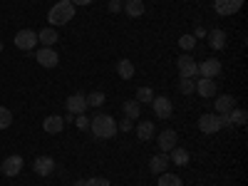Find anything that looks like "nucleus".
I'll list each match as a JSON object with an SVG mask.
<instances>
[{
    "label": "nucleus",
    "instance_id": "obj_21",
    "mask_svg": "<svg viewBox=\"0 0 248 186\" xmlns=\"http://www.w3.org/2000/svg\"><path fill=\"white\" fill-rule=\"evenodd\" d=\"M57 37H60V35H57L55 28H45V30L37 32V43H43V47H55Z\"/></svg>",
    "mask_w": 248,
    "mask_h": 186
},
{
    "label": "nucleus",
    "instance_id": "obj_8",
    "mask_svg": "<svg viewBox=\"0 0 248 186\" xmlns=\"http://www.w3.org/2000/svg\"><path fill=\"white\" fill-rule=\"evenodd\" d=\"M23 167H25V161H23L20 154H10L3 164H0V169H3L5 176H17L20 171H23Z\"/></svg>",
    "mask_w": 248,
    "mask_h": 186
},
{
    "label": "nucleus",
    "instance_id": "obj_29",
    "mask_svg": "<svg viewBox=\"0 0 248 186\" xmlns=\"http://www.w3.org/2000/svg\"><path fill=\"white\" fill-rule=\"evenodd\" d=\"M196 43H199V40H196L194 35H181V37H179V47H181L184 52H191V50L196 47Z\"/></svg>",
    "mask_w": 248,
    "mask_h": 186
},
{
    "label": "nucleus",
    "instance_id": "obj_15",
    "mask_svg": "<svg viewBox=\"0 0 248 186\" xmlns=\"http://www.w3.org/2000/svg\"><path fill=\"white\" fill-rule=\"evenodd\" d=\"M233 107H236V97H233V94H221V97H216V102H214V112H216V114H229Z\"/></svg>",
    "mask_w": 248,
    "mask_h": 186
},
{
    "label": "nucleus",
    "instance_id": "obj_12",
    "mask_svg": "<svg viewBox=\"0 0 248 186\" xmlns=\"http://www.w3.org/2000/svg\"><path fill=\"white\" fill-rule=\"evenodd\" d=\"M243 8V0H214V10L218 15H236Z\"/></svg>",
    "mask_w": 248,
    "mask_h": 186
},
{
    "label": "nucleus",
    "instance_id": "obj_34",
    "mask_svg": "<svg viewBox=\"0 0 248 186\" xmlns=\"http://www.w3.org/2000/svg\"><path fill=\"white\" fill-rule=\"evenodd\" d=\"M77 129H90V117L87 114H77Z\"/></svg>",
    "mask_w": 248,
    "mask_h": 186
},
{
    "label": "nucleus",
    "instance_id": "obj_10",
    "mask_svg": "<svg viewBox=\"0 0 248 186\" xmlns=\"http://www.w3.org/2000/svg\"><path fill=\"white\" fill-rule=\"evenodd\" d=\"M35 60H37L43 67H57L60 55L55 52V47H40V50H35Z\"/></svg>",
    "mask_w": 248,
    "mask_h": 186
},
{
    "label": "nucleus",
    "instance_id": "obj_30",
    "mask_svg": "<svg viewBox=\"0 0 248 186\" xmlns=\"http://www.w3.org/2000/svg\"><path fill=\"white\" fill-rule=\"evenodd\" d=\"M13 124V112L8 107H0V129H8Z\"/></svg>",
    "mask_w": 248,
    "mask_h": 186
},
{
    "label": "nucleus",
    "instance_id": "obj_9",
    "mask_svg": "<svg viewBox=\"0 0 248 186\" xmlns=\"http://www.w3.org/2000/svg\"><path fill=\"white\" fill-rule=\"evenodd\" d=\"M65 107H67V114H85L87 112V94H79V92L70 94Z\"/></svg>",
    "mask_w": 248,
    "mask_h": 186
},
{
    "label": "nucleus",
    "instance_id": "obj_37",
    "mask_svg": "<svg viewBox=\"0 0 248 186\" xmlns=\"http://www.w3.org/2000/svg\"><path fill=\"white\" fill-rule=\"evenodd\" d=\"M194 37L199 40V37H206V30L203 28H196V32H194Z\"/></svg>",
    "mask_w": 248,
    "mask_h": 186
},
{
    "label": "nucleus",
    "instance_id": "obj_17",
    "mask_svg": "<svg viewBox=\"0 0 248 186\" xmlns=\"http://www.w3.org/2000/svg\"><path fill=\"white\" fill-rule=\"evenodd\" d=\"M206 40H209L211 50H223L226 47V32L221 28H214L211 32H206Z\"/></svg>",
    "mask_w": 248,
    "mask_h": 186
},
{
    "label": "nucleus",
    "instance_id": "obj_11",
    "mask_svg": "<svg viewBox=\"0 0 248 186\" xmlns=\"http://www.w3.org/2000/svg\"><path fill=\"white\" fill-rule=\"evenodd\" d=\"M218 117H221V127H238V124H246L248 119L246 109H238V107H233L229 114H218Z\"/></svg>",
    "mask_w": 248,
    "mask_h": 186
},
{
    "label": "nucleus",
    "instance_id": "obj_22",
    "mask_svg": "<svg viewBox=\"0 0 248 186\" xmlns=\"http://www.w3.org/2000/svg\"><path fill=\"white\" fill-rule=\"evenodd\" d=\"M189 159H191V154L186 152L184 147H174V149L169 152V161H174L176 167H186V164H189Z\"/></svg>",
    "mask_w": 248,
    "mask_h": 186
},
{
    "label": "nucleus",
    "instance_id": "obj_4",
    "mask_svg": "<svg viewBox=\"0 0 248 186\" xmlns=\"http://www.w3.org/2000/svg\"><path fill=\"white\" fill-rule=\"evenodd\" d=\"M199 129H201L203 134H218V132L223 129V127H221V117L214 114V112L201 114V117H199Z\"/></svg>",
    "mask_w": 248,
    "mask_h": 186
},
{
    "label": "nucleus",
    "instance_id": "obj_31",
    "mask_svg": "<svg viewBox=\"0 0 248 186\" xmlns=\"http://www.w3.org/2000/svg\"><path fill=\"white\" fill-rule=\"evenodd\" d=\"M105 94H102V92H92V94H87V107H102V105H105Z\"/></svg>",
    "mask_w": 248,
    "mask_h": 186
},
{
    "label": "nucleus",
    "instance_id": "obj_6",
    "mask_svg": "<svg viewBox=\"0 0 248 186\" xmlns=\"http://www.w3.org/2000/svg\"><path fill=\"white\" fill-rule=\"evenodd\" d=\"M176 67H179V75H181V77L196 79V75H199V65H196V60H194L191 55H179Z\"/></svg>",
    "mask_w": 248,
    "mask_h": 186
},
{
    "label": "nucleus",
    "instance_id": "obj_23",
    "mask_svg": "<svg viewBox=\"0 0 248 186\" xmlns=\"http://www.w3.org/2000/svg\"><path fill=\"white\" fill-rule=\"evenodd\" d=\"M122 10L129 17H141L144 15V3L141 0H127V3H122Z\"/></svg>",
    "mask_w": 248,
    "mask_h": 186
},
{
    "label": "nucleus",
    "instance_id": "obj_35",
    "mask_svg": "<svg viewBox=\"0 0 248 186\" xmlns=\"http://www.w3.org/2000/svg\"><path fill=\"white\" fill-rule=\"evenodd\" d=\"M107 8H109V13H114V15L122 13V3H119V0H109V5H107Z\"/></svg>",
    "mask_w": 248,
    "mask_h": 186
},
{
    "label": "nucleus",
    "instance_id": "obj_3",
    "mask_svg": "<svg viewBox=\"0 0 248 186\" xmlns=\"http://www.w3.org/2000/svg\"><path fill=\"white\" fill-rule=\"evenodd\" d=\"M152 109H154V114H156L159 119H169V117L174 114V105H171V99H169L167 94L154 97V99H152Z\"/></svg>",
    "mask_w": 248,
    "mask_h": 186
},
{
    "label": "nucleus",
    "instance_id": "obj_5",
    "mask_svg": "<svg viewBox=\"0 0 248 186\" xmlns=\"http://www.w3.org/2000/svg\"><path fill=\"white\" fill-rule=\"evenodd\" d=\"M35 45H37V32L35 30H20V32H15V47L17 50L30 52V50H35Z\"/></svg>",
    "mask_w": 248,
    "mask_h": 186
},
{
    "label": "nucleus",
    "instance_id": "obj_14",
    "mask_svg": "<svg viewBox=\"0 0 248 186\" xmlns=\"http://www.w3.org/2000/svg\"><path fill=\"white\" fill-rule=\"evenodd\" d=\"M32 171H35L37 176H50V174L55 171V159H52V156H37V159L32 161Z\"/></svg>",
    "mask_w": 248,
    "mask_h": 186
},
{
    "label": "nucleus",
    "instance_id": "obj_1",
    "mask_svg": "<svg viewBox=\"0 0 248 186\" xmlns=\"http://www.w3.org/2000/svg\"><path fill=\"white\" fill-rule=\"evenodd\" d=\"M90 129H92V134L97 139H112L119 132L112 114H97L94 119H90Z\"/></svg>",
    "mask_w": 248,
    "mask_h": 186
},
{
    "label": "nucleus",
    "instance_id": "obj_26",
    "mask_svg": "<svg viewBox=\"0 0 248 186\" xmlns=\"http://www.w3.org/2000/svg\"><path fill=\"white\" fill-rule=\"evenodd\" d=\"M159 186H184V181H181V176L179 174H159Z\"/></svg>",
    "mask_w": 248,
    "mask_h": 186
},
{
    "label": "nucleus",
    "instance_id": "obj_18",
    "mask_svg": "<svg viewBox=\"0 0 248 186\" xmlns=\"http://www.w3.org/2000/svg\"><path fill=\"white\" fill-rule=\"evenodd\" d=\"M196 92L201 94V97H214L216 94V79H209V77H201V79H196Z\"/></svg>",
    "mask_w": 248,
    "mask_h": 186
},
{
    "label": "nucleus",
    "instance_id": "obj_38",
    "mask_svg": "<svg viewBox=\"0 0 248 186\" xmlns=\"http://www.w3.org/2000/svg\"><path fill=\"white\" fill-rule=\"evenodd\" d=\"M72 186H87V179H77Z\"/></svg>",
    "mask_w": 248,
    "mask_h": 186
},
{
    "label": "nucleus",
    "instance_id": "obj_39",
    "mask_svg": "<svg viewBox=\"0 0 248 186\" xmlns=\"http://www.w3.org/2000/svg\"><path fill=\"white\" fill-rule=\"evenodd\" d=\"M0 55H3V43H0Z\"/></svg>",
    "mask_w": 248,
    "mask_h": 186
},
{
    "label": "nucleus",
    "instance_id": "obj_24",
    "mask_svg": "<svg viewBox=\"0 0 248 186\" xmlns=\"http://www.w3.org/2000/svg\"><path fill=\"white\" fill-rule=\"evenodd\" d=\"M122 112H124V117H127V119H137L141 114V105H139L137 99H127L122 105Z\"/></svg>",
    "mask_w": 248,
    "mask_h": 186
},
{
    "label": "nucleus",
    "instance_id": "obj_41",
    "mask_svg": "<svg viewBox=\"0 0 248 186\" xmlns=\"http://www.w3.org/2000/svg\"><path fill=\"white\" fill-rule=\"evenodd\" d=\"M0 174H3V169H0Z\"/></svg>",
    "mask_w": 248,
    "mask_h": 186
},
{
    "label": "nucleus",
    "instance_id": "obj_32",
    "mask_svg": "<svg viewBox=\"0 0 248 186\" xmlns=\"http://www.w3.org/2000/svg\"><path fill=\"white\" fill-rule=\"evenodd\" d=\"M87 186H112V184L105 176H92V179H87Z\"/></svg>",
    "mask_w": 248,
    "mask_h": 186
},
{
    "label": "nucleus",
    "instance_id": "obj_20",
    "mask_svg": "<svg viewBox=\"0 0 248 186\" xmlns=\"http://www.w3.org/2000/svg\"><path fill=\"white\" fill-rule=\"evenodd\" d=\"M141 141H149V139H154V122H149V119H144V122H139L137 124V132H134Z\"/></svg>",
    "mask_w": 248,
    "mask_h": 186
},
{
    "label": "nucleus",
    "instance_id": "obj_13",
    "mask_svg": "<svg viewBox=\"0 0 248 186\" xmlns=\"http://www.w3.org/2000/svg\"><path fill=\"white\" fill-rule=\"evenodd\" d=\"M199 75L201 77H209V79H216L221 75V62L216 57H209V60H203L201 65H199Z\"/></svg>",
    "mask_w": 248,
    "mask_h": 186
},
{
    "label": "nucleus",
    "instance_id": "obj_16",
    "mask_svg": "<svg viewBox=\"0 0 248 186\" xmlns=\"http://www.w3.org/2000/svg\"><path fill=\"white\" fill-rule=\"evenodd\" d=\"M43 129H45L47 134H60L62 129H65V119H62L60 114H50V117H45V122H43Z\"/></svg>",
    "mask_w": 248,
    "mask_h": 186
},
{
    "label": "nucleus",
    "instance_id": "obj_40",
    "mask_svg": "<svg viewBox=\"0 0 248 186\" xmlns=\"http://www.w3.org/2000/svg\"><path fill=\"white\" fill-rule=\"evenodd\" d=\"M119 3H127V0H119Z\"/></svg>",
    "mask_w": 248,
    "mask_h": 186
},
{
    "label": "nucleus",
    "instance_id": "obj_2",
    "mask_svg": "<svg viewBox=\"0 0 248 186\" xmlns=\"http://www.w3.org/2000/svg\"><path fill=\"white\" fill-rule=\"evenodd\" d=\"M72 17H75V5L70 3V0H57V3L50 8V13H47L50 28H57V25H67Z\"/></svg>",
    "mask_w": 248,
    "mask_h": 186
},
{
    "label": "nucleus",
    "instance_id": "obj_7",
    "mask_svg": "<svg viewBox=\"0 0 248 186\" xmlns=\"http://www.w3.org/2000/svg\"><path fill=\"white\" fill-rule=\"evenodd\" d=\"M156 144H159V149L164 154H169L174 147H179V134L174 129H164V132L156 134Z\"/></svg>",
    "mask_w": 248,
    "mask_h": 186
},
{
    "label": "nucleus",
    "instance_id": "obj_36",
    "mask_svg": "<svg viewBox=\"0 0 248 186\" xmlns=\"http://www.w3.org/2000/svg\"><path fill=\"white\" fill-rule=\"evenodd\" d=\"M70 3H72V5L77 8V5H90V3H92V0H70Z\"/></svg>",
    "mask_w": 248,
    "mask_h": 186
},
{
    "label": "nucleus",
    "instance_id": "obj_33",
    "mask_svg": "<svg viewBox=\"0 0 248 186\" xmlns=\"http://www.w3.org/2000/svg\"><path fill=\"white\" fill-rule=\"evenodd\" d=\"M117 129H122V132H132V129H134V119H127V117H124L122 122H117Z\"/></svg>",
    "mask_w": 248,
    "mask_h": 186
},
{
    "label": "nucleus",
    "instance_id": "obj_27",
    "mask_svg": "<svg viewBox=\"0 0 248 186\" xmlns=\"http://www.w3.org/2000/svg\"><path fill=\"white\" fill-rule=\"evenodd\" d=\"M179 92H181V94H194V92H196V79L181 77V79H179Z\"/></svg>",
    "mask_w": 248,
    "mask_h": 186
},
{
    "label": "nucleus",
    "instance_id": "obj_19",
    "mask_svg": "<svg viewBox=\"0 0 248 186\" xmlns=\"http://www.w3.org/2000/svg\"><path fill=\"white\" fill-rule=\"evenodd\" d=\"M149 169H152V174H164L169 169V154H154L149 161Z\"/></svg>",
    "mask_w": 248,
    "mask_h": 186
},
{
    "label": "nucleus",
    "instance_id": "obj_25",
    "mask_svg": "<svg viewBox=\"0 0 248 186\" xmlns=\"http://www.w3.org/2000/svg\"><path fill=\"white\" fill-rule=\"evenodd\" d=\"M117 75L122 79H132L134 77V62L132 60H119L117 62Z\"/></svg>",
    "mask_w": 248,
    "mask_h": 186
},
{
    "label": "nucleus",
    "instance_id": "obj_28",
    "mask_svg": "<svg viewBox=\"0 0 248 186\" xmlns=\"http://www.w3.org/2000/svg\"><path fill=\"white\" fill-rule=\"evenodd\" d=\"M139 105H152V99H154V92L149 87H139L137 90V97H134Z\"/></svg>",
    "mask_w": 248,
    "mask_h": 186
}]
</instances>
